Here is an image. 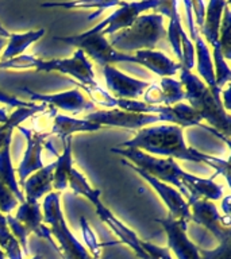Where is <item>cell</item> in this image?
<instances>
[{"label":"cell","mask_w":231,"mask_h":259,"mask_svg":"<svg viewBox=\"0 0 231 259\" xmlns=\"http://www.w3.org/2000/svg\"><path fill=\"white\" fill-rule=\"evenodd\" d=\"M54 40L70 45V46H76L79 50L84 52L85 56L91 57L95 62L101 66L126 62V64L142 65L149 69L151 50H141V52H135L134 54L117 52L111 48V45L108 44V39L105 36L99 32L92 31V30L81 32L77 35L54 36Z\"/></svg>","instance_id":"obj_4"},{"label":"cell","mask_w":231,"mask_h":259,"mask_svg":"<svg viewBox=\"0 0 231 259\" xmlns=\"http://www.w3.org/2000/svg\"><path fill=\"white\" fill-rule=\"evenodd\" d=\"M122 2H103V0H96V2H61V3H44L41 7L44 8H65V10H95V14L88 16V19H93L99 16L103 11L108 8L119 7Z\"/></svg>","instance_id":"obj_27"},{"label":"cell","mask_w":231,"mask_h":259,"mask_svg":"<svg viewBox=\"0 0 231 259\" xmlns=\"http://www.w3.org/2000/svg\"><path fill=\"white\" fill-rule=\"evenodd\" d=\"M31 259H44V256H42V255H35V256Z\"/></svg>","instance_id":"obj_41"},{"label":"cell","mask_w":231,"mask_h":259,"mask_svg":"<svg viewBox=\"0 0 231 259\" xmlns=\"http://www.w3.org/2000/svg\"><path fill=\"white\" fill-rule=\"evenodd\" d=\"M54 173H53V188L58 192H62L68 188L69 177L73 170L72 159V138L64 141V151L54 162Z\"/></svg>","instance_id":"obj_25"},{"label":"cell","mask_w":231,"mask_h":259,"mask_svg":"<svg viewBox=\"0 0 231 259\" xmlns=\"http://www.w3.org/2000/svg\"><path fill=\"white\" fill-rule=\"evenodd\" d=\"M165 36L164 16L157 12H151L142 14L130 27L109 36L108 44L117 52L131 54L141 50H154L158 40Z\"/></svg>","instance_id":"obj_6"},{"label":"cell","mask_w":231,"mask_h":259,"mask_svg":"<svg viewBox=\"0 0 231 259\" xmlns=\"http://www.w3.org/2000/svg\"><path fill=\"white\" fill-rule=\"evenodd\" d=\"M142 248L145 250L149 259H173L170 255V251L166 247L156 246L153 243L142 240Z\"/></svg>","instance_id":"obj_33"},{"label":"cell","mask_w":231,"mask_h":259,"mask_svg":"<svg viewBox=\"0 0 231 259\" xmlns=\"http://www.w3.org/2000/svg\"><path fill=\"white\" fill-rule=\"evenodd\" d=\"M19 91L24 95H27L31 103L40 101L41 104H46L48 107L49 105L57 107V108L64 109L66 112L79 113L83 112V111H92L95 108L92 101L87 99V96L79 88H73L70 91H66V92L53 93V95H44V93L35 92L27 87H20Z\"/></svg>","instance_id":"obj_13"},{"label":"cell","mask_w":231,"mask_h":259,"mask_svg":"<svg viewBox=\"0 0 231 259\" xmlns=\"http://www.w3.org/2000/svg\"><path fill=\"white\" fill-rule=\"evenodd\" d=\"M48 108L46 104H35L28 108H16L14 112L7 117V120L0 124V147L6 145L7 142H12V134L14 130L20 127L26 119L34 116L36 113L44 112Z\"/></svg>","instance_id":"obj_24"},{"label":"cell","mask_w":231,"mask_h":259,"mask_svg":"<svg viewBox=\"0 0 231 259\" xmlns=\"http://www.w3.org/2000/svg\"><path fill=\"white\" fill-rule=\"evenodd\" d=\"M7 117H8L7 112H6L4 109H0V124H2V123H4V121H6V120H7Z\"/></svg>","instance_id":"obj_38"},{"label":"cell","mask_w":231,"mask_h":259,"mask_svg":"<svg viewBox=\"0 0 231 259\" xmlns=\"http://www.w3.org/2000/svg\"><path fill=\"white\" fill-rule=\"evenodd\" d=\"M10 35H11V32H8L7 30L2 26V23H0V36H3V38L7 39V38H10Z\"/></svg>","instance_id":"obj_37"},{"label":"cell","mask_w":231,"mask_h":259,"mask_svg":"<svg viewBox=\"0 0 231 259\" xmlns=\"http://www.w3.org/2000/svg\"><path fill=\"white\" fill-rule=\"evenodd\" d=\"M200 259H231V239L219 243L214 250H199Z\"/></svg>","instance_id":"obj_31"},{"label":"cell","mask_w":231,"mask_h":259,"mask_svg":"<svg viewBox=\"0 0 231 259\" xmlns=\"http://www.w3.org/2000/svg\"><path fill=\"white\" fill-rule=\"evenodd\" d=\"M189 210L190 222H195L199 226L207 228L219 243L231 239V231L228 228L230 218L220 216L214 201L199 198L190 202Z\"/></svg>","instance_id":"obj_11"},{"label":"cell","mask_w":231,"mask_h":259,"mask_svg":"<svg viewBox=\"0 0 231 259\" xmlns=\"http://www.w3.org/2000/svg\"><path fill=\"white\" fill-rule=\"evenodd\" d=\"M184 88L181 82L174 80L172 77H164L160 81V84H150L147 87L142 99L143 103L149 105H164V107H172L174 104L181 103L184 100Z\"/></svg>","instance_id":"obj_18"},{"label":"cell","mask_w":231,"mask_h":259,"mask_svg":"<svg viewBox=\"0 0 231 259\" xmlns=\"http://www.w3.org/2000/svg\"><path fill=\"white\" fill-rule=\"evenodd\" d=\"M84 119L101 127H122L129 130H141L162 121L161 117L157 115L126 112L122 109H99L89 112Z\"/></svg>","instance_id":"obj_12"},{"label":"cell","mask_w":231,"mask_h":259,"mask_svg":"<svg viewBox=\"0 0 231 259\" xmlns=\"http://www.w3.org/2000/svg\"><path fill=\"white\" fill-rule=\"evenodd\" d=\"M113 154H118L123 158L126 163L133 167L142 170L158 181L168 184L177 189L189 205L190 202L199 198L216 201L223 196V188L218 185L212 178L196 177L189 174L178 166V163L172 158H158L143 153L137 149L127 147H112Z\"/></svg>","instance_id":"obj_1"},{"label":"cell","mask_w":231,"mask_h":259,"mask_svg":"<svg viewBox=\"0 0 231 259\" xmlns=\"http://www.w3.org/2000/svg\"><path fill=\"white\" fill-rule=\"evenodd\" d=\"M222 95H223V99H224L223 107H224V109L228 112V109H230V87H227L224 91H222Z\"/></svg>","instance_id":"obj_35"},{"label":"cell","mask_w":231,"mask_h":259,"mask_svg":"<svg viewBox=\"0 0 231 259\" xmlns=\"http://www.w3.org/2000/svg\"><path fill=\"white\" fill-rule=\"evenodd\" d=\"M11 143L12 142H7L0 147V181L11 189L20 204L24 201V196L15 177V169L11 161Z\"/></svg>","instance_id":"obj_26"},{"label":"cell","mask_w":231,"mask_h":259,"mask_svg":"<svg viewBox=\"0 0 231 259\" xmlns=\"http://www.w3.org/2000/svg\"><path fill=\"white\" fill-rule=\"evenodd\" d=\"M178 73H180L178 81L184 88L185 93L184 99L188 100V105L202 117V120L208 121L212 125V130L228 141L231 133V116L224 109L222 101L215 99L206 84L198 76H195L192 70L181 66Z\"/></svg>","instance_id":"obj_3"},{"label":"cell","mask_w":231,"mask_h":259,"mask_svg":"<svg viewBox=\"0 0 231 259\" xmlns=\"http://www.w3.org/2000/svg\"><path fill=\"white\" fill-rule=\"evenodd\" d=\"M0 248L8 259H23V251L8 228L7 218L0 212Z\"/></svg>","instance_id":"obj_28"},{"label":"cell","mask_w":231,"mask_h":259,"mask_svg":"<svg viewBox=\"0 0 231 259\" xmlns=\"http://www.w3.org/2000/svg\"><path fill=\"white\" fill-rule=\"evenodd\" d=\"M6 45H7V40H6V38L0 36V56H2V50H3Z\"/></svg>","instance_id":"obj_39"},{"label":"cell","mask_w":231,"mask_h":259,"mask_svg":"<svg viewBox=\"0 0 231 259\" xmlns=\"http://www.w3.org/2000/svg\"><path fill=\"white\" fill-rule=\"evenodd\" d=\"M20 133L23 134L26 141H27V147L24 151L23 159L18 166L16 173L19 177V186L23 185L24 181L27 180L28 176L35 173L38 170L44 167V162H42V149H44L45 139L49 137L48 133H38V131H32L26 127H18Z\"/></svg>","instance_id":"obj_17"},{"label":"cell","mask_w":231,"mask_h":259,"mask_svg":"<svg viewBox=\"0 0 231 259\" xmlns=\"http://www.w3.org/2000/svg\"><path fill=\"white\" fill-rule=\"evenodd\" d=\"M227 4V2L223 0H212L207 4L206 16H204V23L198 31L203 34V39H206L212 48V62H214L215 78H216V85L222 89V87L230 82L231 70L227 65V61L220 50V44H219V27H220V20H222L223 8Z\"/></svg>","instance_id":"obj_9"},{"label":"cell","mask_w":231,"mask_h":259,"mask_svg":"<svg viewBox=\"0 0 231 259\" xmlns=\"http://www.w3.org/2000/svg\"><path fill=\"white\" fill-rule=\"evenodd\" d=\"M72 188L74 193L84 196L88 201H91L96 209L97 216L103 220V222L109 227V230L117 235L122 243H125L126 246H129L135 254L141 259H149L145 250L142 248V240L137 236V234L133 230H130L129 227L126 226L125 223L121 222L107 206L101 202V192L99 189H95L89 185L88 180L85 178L83 173L73 167L70 177H69V185Z\"/></svg>","instance_id":"obj_7"},{"label":"cell","mask_w":231,"mask_h":259,"mask_svg":"<svg viewBox=\"0 0 231 259\" xmlns=\"http://www.w3.org/2000/svg\"><path fill=\"white\" fill-rule=\"evenodd\" d=\"M18 205L19 201L15 197V194L12 193L8 186L0 181V212L3 214H11L12 210L18 208Z\"/></svg>","instance_id":"obj_30"},{"label":"cell","mask_w":231,"mask_h":259,"mask_svg":"<svg viewBox=\"0 0 231 259\" xmlns=\"http://www.w3.org/2000/svg\"><path fill=\"white\" fill-rule=\"evenodd\" d=\"M45 30H31V31L22 32V34H11L8 38L3 54L0 56L2 61L14 60L16 57L22 56L26 49H28L34 42L40 40L45 35Z\"/></svg>","instance_id":"obj_23"},{"label":"cell","mask_w":231,"mask_h":259,"mask_svg":"<svg viewBox=\"0 0 231 259\" xmlns=\"http://www.w3.org/2000/svg\"><path fill=\"white\" fill-rule=\"evenodd\" d=\"M222 208L224 210V216L230 218V196H227L222 200Z\"/></svg>","instance_id":"obj_36"},{"label":"cell","mask_w":231,"mask_h":259,"mask_svg":"<svg viewBox=\"0 0 231 259\" xmlns=\"http://www.w3.org/2000/svg\"><path fill=\"white\" fill-rule=\"evenodd\" d=\"M103 76H104L107 89H108L107 92L117 99L138 100V97H141L150 85V82L127 76L126 73L121 72L113 65L103 66Z\"/></svg>","instance_id":"obj_16"},{"label":"cell","mask_w":231,"mask_h":259,"mask_svg":"<svg viewBox=\"0 0 231 259\" xmlns=\"http://www.w3.org/2000/svg\"><path fill=\"white\" fill-rule=\"evenodd\" d=\"M177 2H158V6L154 8V11L157 14H161L164 18L169 19V26L166 30V36L169 39L174 54L178 58V64L181 65L182 61V52H181V40L182 36L186 32L184 31L181 24V18L177 11Z\"/></svg>","instance_id":"obj_20"},{"label":"cell","mask_w":231,"mask_h":259,"mask_svg":"<svg viewBox=\"0 0 231 259\" xmlns=\"http://www.w3.org/2000/svg\"><path fill=\"white\" fill-rule=\"evenodd\" d=\"M14 218L30 232V234H35L42 239L49 240V243L54 247V250H58L57 243L54 242L50 230L46 224H44V213H42V208L38 202L26 201L20 202L18 208H16V213Z\"/></svg>","instance_id":"obj_19"},{"label":"cell","mask_w":231,"mask_h":259,"mask_svg":"<svg viewBox=\"0 0 231 259\" xmlns=\"http://www.w3.org/2000/svg\"><path fill=\"white\" fill-rule=\"evenodd\" d=\"M0 69H35L36 72H60L76 78L83 85H96L92 64L84 52L77 49L70 58L42 60L34 56L22 54L10 61H0Z\"/></svg>","instance_id":"obj_5"},{"label":"cell","mask_w":231,"mask_h":259,"mask_svg":"<svg viewBox=\"0 0 231 259\" xmlns=\"http://www.w3.org/2000/svg\"><path fill=\"white\" fill-rule=\"evenodd\" d=\"M219 44H220V50L224 57V60H231V11L230 3L223 8L222 20H220V27H219Z\"/></svg>","instance_id":"obj_29"},{"label":"cell","mask_w":231,"mask_h":259,"mask_svg":"<svg viewBox=\"0 0 231 259\" xmlns=\"http://www.w3.org/2000/svg\"><path fill=\"white\" fill-rule=\"evenodd\" d=\"M158 2L160 0L133 2V3L122 2L121 6L108 18H105L104 20L95 24L91 30L99 32L105 38H107V35H113V34L130 27L134 23V20L145 11H154V8L158 6Z\"/></svg>","instance_id":"obj_10"},{"label":"cell","mask_w":231,"mask_h":259,"mask_svg":"<svg viewBox=\"0 0 231 259\" xmlns=\"http://www.w3.org/2000/svg\"><path fill=\"white\" fill-rule=\"evenodd\" d=\"M81 227H83V235H84V239L88 247L91 248V256L93 259H100V247L97 244V240L95 238V235H93L92 230H91V227L88 226V223L85 220V218H81L80 220Z\"/></svg>","instance_id":"obj_32"},{"label":"cell","mask_w":231,"mask_h":259,"mask_svg":"<svg viewBox=\"0 0 231 259\" xmlns=\"http://www.w3.org/2000/svg\"><path fill=\"white\" fill-rule=\"evenodd\" d=\"M122 163L127 166V167H130V169H133L135 173L139 174V176H141V177L143 178L156 192H157V194L161 197L164 204L168 206L170 218L176 219V220H181V222L185 223L190 222L189 205H188L186 200L182 197L181 193H180L177 189H174L173 186L168 185V184H164V182L158 181V180H156V178L149 176V174L143 173L142 170L137 169V167H133V166L129 165V163H126L123 159H122Z\"/></svg>","instance_id":"obj_15"},{"label":"cell","mask_w":231,"mask_h":259,"mask_svg":"<svg viewBox=\"0 0 231 259\" xmlns=\"http://www.w3.org/2000/svg\"><path fill=\"white\" fill-rule=\"evenodd\" d=\"M118 147L141 150L143 153L158 158H172L181 161L196 162L211 166L216 173L222 174L230 182V162L228 159L204 154L186 146L184 130L174 124H154L138 130L130 141L123 142Z\"/></svg>","instance_id":"obj_2"},{"label":"cell","mask_w":231,"mask_h":259,"mask_svg":"<svg viewBox=\"0 0 231 259\" xmlns=\"http://www.w3.org/2000/svg\"><path fill=\"white\" fill-rule=\"evenodd\" d=\"M104 127L89 121L87 119H74V117L65 116V115H56L53 120L52 133L64 142L68 138H72L74 134L80 133H95Z\"/></svg>","instance_id":"obj_22"},{"label":"cell","mask_w":231,"mask_h":259,"mask_svg":"<svg viewBox=\"0 0 231 259\" xmlns=\"http://www.w3.org/2000/svg\"><path fill=\"white\" fill-rule=\"evenodd\" d=\"M44 222L49 226L53 239H56L58 244L57 252L64 259H93L87 248L81 244L74 235L70 232L68 224L65 222L64 213L61 209L60 193L52 192L46 196L42 205Z\"/></svg>","instance_id":"obj_8"},{"label":"cell","mask_w":231,"mask_h":259,"mask_svg":"<svg viewBox=\"0 0 231 259\" xmlns=\"http://www.w3.org/2000/svg\"><path fill=\"white\" fill-rule=\"evenodd\" d=\"M156 222L164 228L168 238V250L172 251L177 259H200V247L195 244L186 235L188 223L176 220L166 216L165 219H157Z\"/></svg>","instance_id":"obj_14"},{"label":"cell","mask_w":231,"mask_h":259,"mask_svg":"<svg viewBox=\"0 0 231 259\" xmlns=\"http://www.w3.org/2000/svg\"><path fill=\"white\" fill-rule=\"evenodd\" d=\"M54 166L56 163L52 162L49 165H45L44 167L31 176H28L27 180L24 181L23 186L26 201L38 202L41 197L45 194L52 193L53 189V173H54Z\"/></svg>","instance_id":"obj_21"},{"label":"cell","mask_w":231,"mask_h":259,"mask_svg":"<svg viewBox=\"0 0 231 259\" xmlns=\"http://www.w3.org/2000/svg\"><path fill=\"white\" fill-rule=\"evenodd\" d=\"M0 103L7 107H15V108H28V107H34L35 103L31 101H23L15 97L14 95H8V93L0 91Z\"/></svg>","instance_id":"obj_34"},{"label":"cell","mask_w":231,"mask_h":259,"mask_svg":"<svg viewBox=\"0 0 231 259\" xmlns=\"http://www.w3.org/2000/svg\"><path fill=\"white\" fill-rule=\"evenodd\" d=\"M0 259H7V256H6V254L2 251V248H0Z\"/></svg>","instance_id":"obj_40"}]
</instances>
